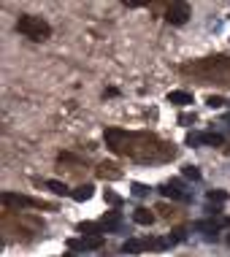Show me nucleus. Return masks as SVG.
<instances>
[{"label":"nucleus","mask_w":230,"mask_h":257,"mask_svg":"<svg viewBox=\"0 0 230 257\" xmlns=\"http://www.w3.org/2000/svg\"><path fill=\"white\" fill-rule=\"evenodd\" d=\"M17 30L22 35H27V38H33V41H46L49 35H52L49 22L36 17V14H22V17L17 19Z\"/></svg>","instance_id":"1"},{"label":"nucleus","mask_w":230,"mask_h":257,"mask_svg":"<svg viewBox=\"0 0 230 257\" xmlns=\"http://www.w3.org/2000/svg\"><path fill=\"white\" fill-rule=\"evenodd\" d=\"M103 141H106V146L111 149L114 154H130V135L125 133V130H119V128H108L106 133H103Z\"/></svg>","instance_id":"2"},{"label":"nucleus","mask_w":230,"mask_h":257,"mask_svg":"<svg viewBox=\"0 0 230 257\" xmlns=\"http://www.w3.org/2000/svg\"><path fill=\"white\" fill-rule=\"evenodd\" d=\"M166 19H168V24H184L189 19V6L187 3H171L166 11Z\"/></svg>","instance_id":"3"},{"label":"nucleus","mask_w":230,"mask_h":257,"mask_svg":"<svg viewBox=\"0 0 230 257\" xmlns=\"http://www.w3.org/2000/svg\"><path fill=\"white\" fill-rule=\"evenodd\" d=\"M3 203H6L8 209H27V206H46V203H41V200H30V198H24V195H14V193H3Z\"/></svg>","instance_id":"4"},{"label":"nucleus","mask_w":230,"mask_h":257,"mask_svg":"<svg viewBox=\"0 0 230 257\" xmlns=\"http://www.w3.org/2000/svg\"><path fill=\"white\" fill-rule=\"evenodd\" d=\"M71 249H101L103 246V236H84L82 241H68Z\"/></svg>","instance_id":"5"},{"label":"nucleus","mask_w":230,"mask_h":257,"mask_svg":"<svg viewBox=\"0 0 230 257\" xmlns=\"http://www.w3.org/2000/svg\"><path fill=\"white\" fill-rule=\"evenodd\" d=\"M160 193L166 195V198H173V200H187L189 198V195L182 190V181H168V184L160 187Z\"/></svg>","instance_id":"6"},{"label":"nucleus","mask_w":230,"mask_h":257,"mask_svg":"<svg viewBox=\"0 0 230 257\" xmlns=\"http://www.w3.org/2000/svg\"><path fill=\"white\" fill-rule=\"evenodd\" d=\"M98 176H101V179L117 181V179H122V171H117V165L114 163H103V165H98Z\"/></svg>","instance_id":"7"},{"label":"nucleus","mask_w":230,"mask_h":257,"mask_svg":"<svg viewBox=\"0 0 230 257\" xmlns=\"http://www.w3.org/2000/svg\"><path fill=\"white\" fill-rule=\"evenodd\" d=\"M222 225H228V219H203V222H195V230H203V233H217Z\"/></svg>","instance_id":"8"},{"label":"nucleus","mask_w":230,"mask_h":257,"mask_svg":"<svg viewBox=\"0 0 230 257\" xmlns=\"http://www.w3.org/2000/svg\"><path fill=\"white\" fill-rule=\"evenodd\" d=\"M133 222H136V225H146V228H149V225L154 222V214H152L149 209H144V206H141V209L133 211Z\"/></svg>","instance_id":"9"},{"label":"nucleus","mask_w":230,"mask_h":257,"mask_svg":"<svg viewBox=\"0 0 230 257\" xmlns=\"http://www.w3.org/2000/svg\"><path fill=\"white\" fill-rule=\"evenodd\" d=\"M168 103H173V106H189V103H192V95L184 92V89H176V92H168Z\"/></svg>","instance_id":"10"},{"label":"nucleus","mask_w":230,"mask_h":257,"mask_svg":"<svg viewBox=\"0 0 230 257\" xmlns=\"http://www.w3.org/2000/svg\"><path fill=\"white\" fill-rule=\"evenodd\" d=\"M71 195H73V200H89L92 198V184H82V187H76V190H71Z\"/></svg>","instance_id":"11"},{"label":"nucleus","mask_w":230,"mask_h":257,"mask_svg":"<svg viewBox=\"0 0 230 257\" xmlns=\"http://www.w3.org/2000/svg\"><path fill=\"white\" fill-rule=\"evenodd\" d=\"M144 249V241H136V238H127L122 244V252L125 255H138V252Z\"/></svg>","instance_id":"12"},{"label":"nucleus","mask_w":230,"mask_h":257,"mask_svg":"<svg viewBox=\"0 0 230 257\" xmlns=\"http://www.w3.org/2000/svg\"><path fill=\"white\" fill-rule=\"evenodd\" d=\"M103 225H95V222H82L79 225V233H87V236H101Z\"/></svg>","instance_id":"13"},{"label":"nucleus","mask_w":230,"mask_h":257,"mask_svg":"<svg viewBox=\"0 0 230 257\" xmlns=\"http://www.w3.org/2000/svg\"><path fill=\"white\" fill-rule=\"evenodd\" d=\"M203 144H206V146H222L225 138L219 133H203Z\"/></svg>","instance_id":"14"},{"label":"nucleus","mask_w":230,"mask_h":257,"mask_svg":"<svg viewBox=\"0 0 230 257\" xmlns=\"http://www.w3.org/2000/svg\"><path fill=\"white\" fill-rule=\"evenodd\" d=\"M209 203H225L228 200V193H222V190H209Z\"/></svg>","instance_id":"15"},{"label":"nucleus","mask_w":230,"mask_h":257,"mask_svg":"<svg viewBox=\"0 0 230 257\" xmlns=\"http://www.w3.org/2000/svg\"><path fill=\"white\" fill-rule=\"evenodd\" d=\"M103 228H106V230L119 228V214H117V211H111L108 216H103Z\"/></svg>","instance_id":"16"},{"label":"nucleus","mask_w":230,"mask_h":257,"mask_svg":"<svg viewBox=\"0 0 230 257\" xmlns=\"http://www.w3.org/2000/svg\"><path fill=\"white\" fill-rule=\"evenodd\" d=\"M46 187L52 190V193H57V195H68V187H65L63 181H57V179H49Z\"/></svg>","instance_id":"17"},{"label":"nucleus","mask_w":230,"mask_h":257,"mask_svg":"<svg viewBox=\"0 0 230 257\" xmlns=\"http://www.w3.org/2000/svg\"><path fill=\"white\" fill-rule=\"evenodd\" d=\"M163 246H168V241H163V238H144V249H163Z\"/></svg>","instance_id":"18"},{"label":"nucleus","mask_w":230,"mask_h":257,"mask_svg":"<svg viewBox=\"0 0 230 257\" xmlns=\"http://www.w3.org/2000/svg\"><path fill=\"white\" fill-rule=\"evenodd\" d=\"M184 238H187V230H184V228H176L166 241H168V244H179V241H184Z\"/></svg>","instance_id":"19"},{"label":"nucleus","mask_w":230,"mask_h":257,"mask_svg":"<svg viewBox=\"0 0 230 257\" xmlns=\"http://www.w3.org/2000/svg\"><path fill=\"white\" fill-rule=\"evenodd\" d=\"M182 173L187 176V179H192V181H198V179H201V171L195 168V165H184V168H182Z\"/></svg>","instance_id":"20"},{"label":"nucleus","mask_w":230,"mask_h":257,"mask_svg":"<svg viewBox=\"0 0 230 257\" xmlns=\"http://www.w3.org/2000/svg\"><path fill=\"white\" fill-rule=\"evenodd\" d=\"M106 203H111V206H122V198H119L117 193H111V190H106Z\"/></svg>","instance_id":"21"},{"label":"nucleus","mask_w":230,"mask_h":257,"mask_svg":"<svg viewBox=\"0 0 230 257\" xmlns=\"http://www.w3.org/2000/svg\"><path fill=\"white\" fill-rule=\"evenodd\" d=\"M206 103L211 106V108H222V106H225V100L219 98V95H209V100H206Z\"/></svg>","instance_id":"22"},{"label":"nucleus","mask_w":230,"mask_h":257,"mask_svg":"<svg viewBox=\"0 0 230 257\" xmlns=\"http://www.w3.org/2000/svg\"><path fill=\"white\" fill-rule=\"evenodd\" d=\"M187 144H189V146H198V144H203V135H198V133H189V135H187Z\"/></svg>","instance_id":"23"},{"label":"nucleus","mask_w":230,"mask_h":257,"mask_svg":"<svg viewBox=\"0 0 230 257\" xmlns=\"http://www.w3.org/2000/svg\"><path fill=\"white\" fill-rule=\"evenodd\" d=\"M154 211H160V216H166V219H168V216L173 214V209H168L166 203H160V206H157V209H154Z\"/></svg>","instance_id":"24"},{"label":"nucleus","mask_w":230,"mask_h":257,"mask_svg":"<svg viewBox=\"0 0 230 257\" xmlns=\"http://www.w3.org/2000/svg\"><path fill=\"white\" fill-rule=\"evenodd\" d=\"M149 190L144 187V184H133V195H138V198H144V195H146Z\"/></svg>","instance_id":"25"},{"label":"nucleus","mask_w":230,"mask_h":257,"mask_svg":"<svg viewBox=\"0 0 230 257\" xmlns=\"http://www.w3.org/2000/svg\"><path fill=\"white\" fill-rule=\"evenodd\" d=\"M63 257H76V255H63Z\"/></svg>","instance_id":"26"},{"label":"nucleus","mask_w":230,"mask_h":257,"mask_svg":"<svg viewBox=\"0 0 230 257\" xmlns=\"http://www.w3.org/2000/svg\"><path fill=\"white\" fill-rule=\"evenodd\" d=\"M228 225H230V219H228Z\"/></svg>","instance_id":"27"}]
</instances>
